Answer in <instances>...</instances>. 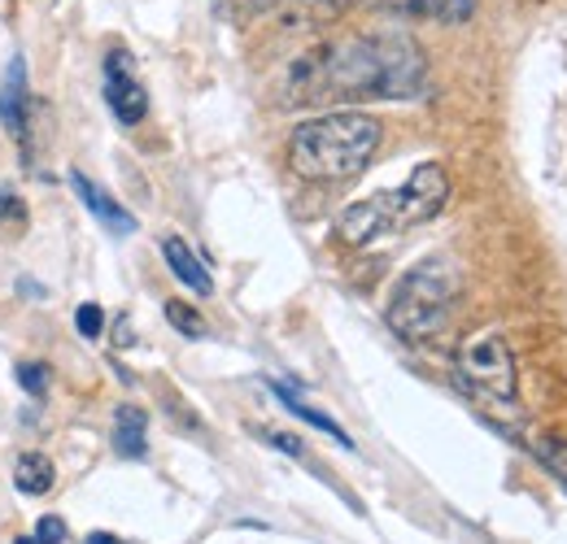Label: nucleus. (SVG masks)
<instances>
[{"mask_svg":"<svg viewBox=\"0 0 567 544\" xmlns=\"http://www.w3.org/2000/svg\"><path fill=\"white\" fill-rule=\"evenodd\" d=\"M267 388H271V393L280 397L284 409H288V414H297V418H301V422H310L315 431H328V436H332V440H337L341 449H354V440H350V431H346V427H341L337 418H328L323 409L306 406V401H301V397H297V393H292V388H288L284 379H267Z\"/></svg>","mask_w":567,"mask_h":544,"instance_id":"11","label":"nucleus"},{"mask_svg":"<svg viewBox=\"0 0 567 544\" xmlns=\"http://www.w3.org/2000/svg\"><path fill=\"white\" fill-rule=\"evenodd\" d=\"M380 139H384L380 118L358 114V109H332V114H319L292 127L288 166L292 175L310 184H341L371 166Z\"/></svg>","mask_w":567,"mask_h":544,"instance_id":"2","label":"nucleus"},{"mask_svg":"<svg viewBox=\"0 0 567 544\" xmlns=\"http://www.w3.org/2000/svg\"><path fill=\"white\" fill-rule=\"evenodd\" d=\"M389 13H402L411 22H467L476 13V0H384Z\"/></svg>","mask_w":567,"mask_h":544,"instance_id":"10","label":"nucleus"},{"mask_svg":"<svg viewBox=\"0 0 567 544\" xmlns=\"http://www.w3.org/2000/svg\"><path fill=\"white\" fill-rule=\"evenodd\" d=\"M458 296H463V271L450 258H424L398 279L384 318L402 341L424 344L445 332Z\"/></svg>","mask_w":567,"mask_h":544,"instance_id":"4","label":"nucleus"},{"mask_svg":"<svg viewBox=\"0 0 567 544\" xmlns=\"http://www.w3.org/2000/svg\"><path fill=\"white\" fill-rule=\"evenodd\" d=\"M162 258H166L171 274H175L184 287H193L197 296H210L214 292L210 271H206V266H202V258L188 249V240H179V236H162Z\"/></svg>","mask_w":567,"mask_h":544,"instance_id":"9","label":"nucleus"},{"mask_svg":"<svg viewBox=\"0 0 567 544\" xmlns=\"http://www.w3.org/2000/svg\"><path fill=\"white\" fill-rule=\"evenodd\" d=\"M454 370H458V384L489 401L497 409H515L519 401V379H515V357H511V344L502 341V332H472L467 341L458 344V357H454Z\"/></svg>","mask_w":567,"mask_h":544,"instance_id":"5","label":"nucleus"},{"mask_svg":"<svg viewBox=\"0 0 567 544\" xmlns=\"http://www.w3.org/2000/svg\"><path fill=\"white\" fill-rule=\"evenodd\" d=\"M542 462H546V467H550V475L567 488V440H550V444H542Z\"/></svg>","mask_w":567,"mask_h":544,"instance_id":"19","label":"nucleus"},{"mask_svg":"<svg viewBox=\"0 0 567 544\" xmlns=\"http://www.w3.org/2000/svg\"><path fill=\"white\" fill-rule=\"evenodd\" d=\"M258 436H262V444L280 449V453H288V458H306V444H301L297 436H288V431H271V427H258Z\"/></svg>","mask_w":567,"mask_h":544,"instance_id":"18","label":"nucleus"},{"mask_svg":"<svg viewBox=\"0 0 567 544\" xmlns=\"http://www.w3.org/2000/svg\"><path fill=\"white\" fill-rule=\"evenodd\" d=\"M323 9H332V13H341V9H350V4H358V0H319Z\"/></svg>","mask_w":567,"mask_h":544,"instance_id":"23","label":"nucleus"},{"mask_svg":"<svg viewBox=\"0 0 567 544\" xmlns=\"http://www.w3.org/2000/svg\"><path fill=\"white\" fill-rule=\"evenodd\" d=\"M427 57L402 31L328 40L284 70V105L328 101H411L424 96Z\"/></svg>","mask_w":567,"mask_h":544,"instance_id":"1","label":"nucleus"},{"mask_svg":"<svg viewBox=\"0 0 567 544\" xmlns=\"http://www.w3.org/2000/svg\"><path fill=\"white\" fill-rule=\"evenodd\" d=\"M166 323H171L179 336H188V341H202V336H206V318H202L193 305H184V301H166Z\"/></svg>","mask_w":567,"mask_h":544,"instance_id":"14","label":"nucleus"},{"mask_svg":"<svg viewBox=\"0 0 567 544\" xmlns=\"http://www.w3.org/2000/svg\"><path fill=\"white\" fill-rule=\"evenodd\" d=\"M66 536H71V532H66V523H62L58 514H44V519L35 523V536H31V541L35 544H66Z\"/></svg>","mask_w":567,"mask_h":544,"instance_id":"20","label":"nucleus"},{"mask_svg":"<svg viewBox=\"0 0 567 544\" xmlns=\"http://www.w3.org/2000/svg\"><path fill=\"white\" fill-rule=\"evenodd\" d=\"M74 327H79L83 341H96V336L105 332V310H101L96 301H83V305L74 310Z\"/></svg>","mask_w":567,"mask_h":544,"instance_id":"15","label":"nucleus"},{"mask_svg":"<svg viewBox=\"0 0 567 544\" xmlns=\"http://www.w3.org/2000/svg\"><path fill=\"white\" fill-rule=\"evenodd\" d=\"M0 227H27V205L13 188H0Z\"/></svg>","mask_w":567,"mask_h":544,"instance_id":"17","label":"nucleus"},{"mask_svg":"<svg viewBox=\"0 0 567 544\" xmlns=\"http://www.w3.org/2000/svg\"><path fill=\"white\" fill-rule=\"evenodd\" d=\"M450 201V175L441 170V161H420L411 170V179L402 188H389V192H375L367 201H354L341 218H337V236L346 244H371L380 236H393V231H411L427 218H436Z\"/></svg>","mask_w":567,"mask_h":544,"instance_id":"3","label":"nucleus"},{"mask_svg":"<svg viewBox=\"0 0 567 544\" xmlns=\"http://www.w3.org/2000/svg\"><path fill=\"white\" fill-rule=\"evenodd\" d=\"M53 458H44V453H18V462H13V488L22 492V496H44V492H53Z\"/></svg>","mask_w":567,"mask_h":544,"instance_id":"13","label":"nucleus"},{"mask_svg":"<svg viewBox=\"0 0 567 544\" xmlns=\"http://www.w3.org/2000/svg\"><path fill=\"white\" fill-rule=\"evenodd\" d=\"M83 544H127V541H118L114 532H92V536H87Z\"/></svg>","mask_w":567,"mask_h":544,"instance_id":"21","label":"nucleus"},{"mask_svg":"<svg viewBox=\"0 0 567 544\" xmlns=\"http://www.w3.org/2000/svg\"><path fill=\"white\" fill-rule=\"evenodd\" d=\"M0 118L4 132L18 139L22 148H31V92H27V62L13 57L4 70V87H0Z\"/></svg>","mask_w":567,"mask_h":544,"instance_id":"7","label":"nucleus"},{"mask_svg":"<svg viewBox=\"0 0 567 544\" xmlns=\"http://www.w3.org/2000/svg\"><path fill=\"white\" fill-rule=\"evenodd\" d=\"M13 544H35V541H31V536H18V541H13Z\"/></svg>","mask_w":567,"mask_h":544,"instance_id":"24","label":"nucleus"},{"mask_svg":"<svg viewBox=\"0 0 567 544\" xmlns=\"http://www.w3.org/2000/svg\"><path fill=\"white\" fill-rule=\"evenodd\" d=\"M105 101H110V109H114V118L123 127H136L148 114V92H144V83L136 79V66H132V57L123 49H114L105 57Z\"/></svg>","mask_w":567,"mask_h":544,"instance_id":"6","label":"nucleus"},{"mask_svg":"<svg viewBox=\"0 0 567 544\" xmlns=\"http://www.w3.org/2000/svg\"><path fill=\"white\" fill-rule=\"evenodd\" d=\"M114 449H118V458H144L148 453V414L141 406H118V414H114Z\"/></svg>","mask_w":567,"mask_h":544,"instance_id":"12","label":"nucleus"},{"mask_svg":"<svg viewBox=\"0 0 567 544\" xmlns=\"http://www.w3.org/2000/svg\"><path fill=\"white\" fill-rule=\"evenodd\" d=\"M18 388L22 393H31V397H44V388H49V366L44 362H18Z\"/></svg>","mask_w":567,"mask_h":544,"instance_id":"16","label":"nucleus"},{"mask_svg":"<svg viewBox=\"0 0 567 544\" xmlns=\"http://www.w3.org/2000/svg\"><path fill=\"white\" fill-rule=\"evenodd\" d=\"M71 188H74V197L83 201V209H87L105 231H114V236H132V231H136V213L123 209L101 184H92L83 170H71Z\"/></svg>","mask_w":567,"mask_h":544,"instance_id":"8","label":"nucleus"},{"mask_svg":"<svg viewBox=\"0 0 567 544\" xmlns=\"http://www.w3.org/2000/svg\"><path fill=\"white\" fill-rule=\"evenodd\" d=\"M276 0H240V9H249V13H258V9H271Z\"/></svg>","mask_w":567,"mask_h":544,"instance_id":"22","label":"nucleus"}]
</instances>
